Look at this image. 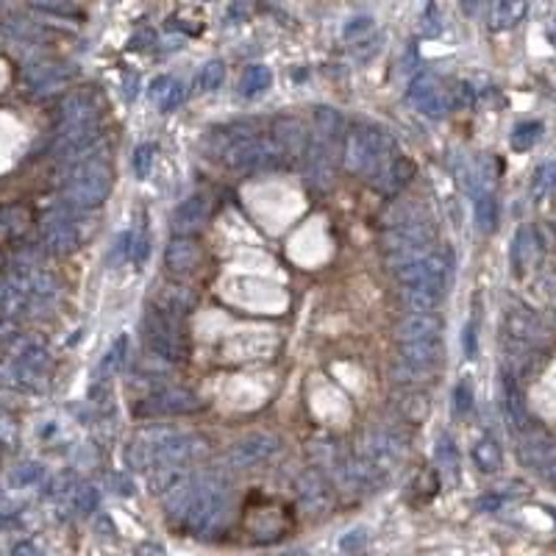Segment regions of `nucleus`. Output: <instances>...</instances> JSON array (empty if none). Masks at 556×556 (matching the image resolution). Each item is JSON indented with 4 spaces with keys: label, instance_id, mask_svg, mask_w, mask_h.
Segmentation results:
<instances>
[{
    "label": "nucleus",
    "instance_id": "obj_1",
    "mask_svg": "<svg viewBox=\"0 0 556 556\" xmlns=\"http://www.w3.org/2000/svg\"><path fill=\"white\" fill-rule=\"evenodd\" d=\"M345 134V120L340 112L320 106L315 109L312 120V134L303 147V175L315 190H328L334 179V159H337V147Z\"/></svg>",
    "mask_w": 556,
    "mask_h": 556
},
{
    "label": "nucleus",
    "instance_id": "obj_2",
    "mask_svg": "<svg viewBox=\"0 0 556 556\" xmlns=\"http://www.w3.org/2000/svg\"><path fill=\"white\" fill-rule=\"evenodd\" d=\"M229 503H232V490L229 478L223 473L212 470L198 476V484L192 493V501L184 512L187 528L198 537H212L229 520Z\"/></svg>",
    "mask_w": 556,
    "mask_h": 556
},
{
    "label": "nucleus",
    "instance_id": "obj_3",
    "mask_svg": "<svg viewBox=\"0 0 556 556\" xmlns=\"http://www.w3.org/2000/svg\"><path fill=\"white\" fill-rule=\"evenodd\" d=\"M237 134L225 139L220 159L232 170H275L287 162L284 147L275 142V137H259L257 131H248V125H237Z\"/></svg>",
    "mask_w": 556,
    "mask_h": 556
},
{
    "label": "nucleus",
    "instance_id": "obj_4",
    "mask_svg": "<svg viewBox=\"0 0 556 556\" xmlns=\"http://www.w3.org/2000/svg\"><path fill=\"white\" fill-rule=\"evenodd\" d=\"M112 181H114V173H112L109 159L95 156L89 150V154H84L81 159H75L70 164V175H67L70 206L81 212L100 206L112 192Z\"/></svg>",
    "mask_w": 556,
    "mask_h": 556
},
{
    "label": "nucleus",
    "instance_id": "obj_5",
    "mask_svg": "<svg viewBox=\"0 0 556 556\" xmlns=\"http://www.w3.org/2000/svg\"><path fill=\"white\" fill-rule=\"evenodd\" d=\"M395 154V142L390 139L387 131L375 129V125L359 122L345 134V145H342V162L350 173L365 175L370 181L390 156Z\"/></svg>",
    "mask_w": 556,
    "mask_h": 556
},
{
    "label": "nucleus",
    "instance_id": "obj_6",
    "mask_svg": "<svg viewBox=\"0 0 556 556\" xmlns=\"http://www.w3.org/2000/svg\"><path fill=\"white\" fill-rule=\"evenodd\" d=\"M442 340H417V342H400V357L392 367L398 384L423 387L442 362Z\"/></svg>",
    "mask_w": 556,
    "mask_h": 556
},
{
    "label": "nucleus",
    "instance_id": "obj_7",
    "mask_svg": "<svg viewBox=\"0 0 556 556\" xmlns=\"http://www.w3.org/2000/svg\"><path fill=\"white\" fill-rule=\"evenodd\" d=\"M142 340L145 348L156 359L164 362H181L187 357V342L181 334V317L167 315L162 309H150L142 320Z\"/></svg>",
    "mask_w": 556,
    "mask_h": 556
},
{
    "label": "nucleus",
    "instance_id": "obj_8",
    "mask_svg": "<svg viewBox=\"0 0 556 556\" xmlns=\"http://www.w3.org/2000/svg\"><path fill=\"white\" fill-rule=\"evenodd\" d=\"M501 340L507 342L510 350L526 353V350H535L545 342V328L528 309L512 307L501 317Z\"/></svg>",
    "mask_w": 556,
    "mask_h": 556
},
{
    "label": "nucleus",
    "instance_id": "obj_9",
    "mask_svg": "<svg viewBox=\"0 0 556 556\" xmlns=\"http://www.w3.org/2000/svg\"><path fill=\"white\" fill-rule=\"evenodd\" d=\"M359 457H365L373 468L390 476L407 457V437L395 432V428H375V432L365 437Z\"/></svg>",
    "mask_w": 556,
    "mask_h": 556
},
{
    "label": "nucleus",
    "instance_id": "obj_10",
    "mask_svg": "<svg viewBox=\"0 0 556 556\" xmlns=\"http://www.w3.org/2000/svg\"><path fill=\"white\" fill-rule=\"evenodd\" d=\"M520 459L528 470H535L543 476L545 482L556 490V440H551L543 432L535 428H526L520 432Z\"/></svg>",
    "mask_w": 556,
    "mask_h": 556
},
{
    "label": "nucleus",
    "instance_id": "obj_11",
    "mask_svg": "<svg viewBox=\"0 0 556 556\" xmlns=\"http://www.w3.org/2000/svg\"><path fill=\"white\" fill-rule=\"evenodd\" d=\"M84 234L79 229V217L70 212H56L42 223V245L54 257H70L81 248Z\"/></svg>",
    "mask_w": 556,
    "mask_h": 556
},
{
    "label": "nucleus",
    "instance_id": "obj_12",
    "mask_svg": "<svg viewBox=\"0 0 556 556\" xmlns=\"http://www.w3.org/2000/svg\"><path fill=\"white\" fill-rule=\"evenodd\" d=\"M100 139V122L97 120H81V122H62L54 142L56 159L75 162L97 145Z\"/></svg>",
    "mask_w": 556,
    "mask_h": 556
},
{
    "label": "nucleus",
    "instance_id": "obj_13",
    "mask_svg": "<svg viewBox=\"0 0 556 556\" xmlns=\"http://www.w3.org/2000/svg\"><path fill=\"white\" fill-rule=\"evenodd\" d=\"M278 451H282V440L265 432H257V434L237 440L229 451V457H225V462L234 470H250V468L267 465Z\"/></svg>",
    "mask_w": 556,
    "mask_h": 556
},
{
    "label": "nucleus",
    "instance_id": "obj_14",
    "mask_svg": "<svg viewBox=\"0 0 556 556\" xmlns=\"http://www.w3.org/2000/svg\"><path fill=\"white\" fill-rule=\"evenodd\" d=\"M395 275L400 287L403 284H437V287H448L451 278V262L440 250H428L425 257L412 259L407 265L395 267Z\"/></svg>",
    "mask_w": 556,
    "mask_h": 556
},
{
    "label": "nucleus",
    "instance_id": "obj_15",
    "mask_svg": "<svg viewBox=\"0 0 556 556\" xmlns=\"http://www.w3.org/2000/svg\"><path fill=\"white\" fill-rule=\"evenodd\" d=\"M198 407H200V400L195 398V392H190L184 387H162L156 392H150L139 403V415H147V417H173V415L195 412Z\"/></svg>",
    "mask_w": 556,
    "mask_h": 556
},
{
    "label": "nucleus",
    "instance_id": "obj_16",
    "mask_svg": "<svg viewBox=\"0 0 556 556\" xmlns=\"http://www.w3.org/2000/svg\"><path fill=\"white\" fill-rule=\"evenodd\" d=\"M206 453V440L198 434H179L170 432L154 451V468L156 465H190Z\"/></svg>",
    "mask_w": 556,
    "mask_h": 556
},
{
    "label": "nucleus",
    "instance_id": "obj_17",
    "mask_svg": "<svg viewBox=\"0 0 556 556\" xmlns=\"http://www.w3.org/2000/svg\"><path fill=\"white\" fill-rule=\"evenodd\" d=\"M295 490H298V498H300V507L312 512V515H323L334 507V490H332V482L320 473V470H303L295 482Z\"/></svg>",
    "mask_w": 556,
    "mask_h": 556
},
{
    "label": "nucleus",
    "instance_id": "obj_18",
    "mask_svg": "<svg viewBox=\"0 0 556 556\" xmlns=\"http://www.w3.org/2000/svg\"><path fill=\"white\" fill-rule=\"evenodd\" d=\"M409 100L415 104V109L423 112L425 117H442L451 109L448 89L428 72L417 75V79L409 84Z\"/></svg>",
    "mask_w": 556,
    "mask_h": 556
},
{
    "label": "nucleus",
    "instance_id": "obj_19",
    "mask_svg": "<svg viewBox=\"0 0 556 556\" xmlns=\"http://www.w3.org/2000/svg\"><path fill=\"white\" fill-rule=\"evenodd\" d=\"M209 217H212V200L206 195H190L184 204L175 206L170 229H173V234L195 237L198 232L206 229Z\"/></svg>",
    "mask_w": 556,
    "mask_h": 556
},
{
    "label": "nucleus",
    "instance_id": "obj_20",
    "mask_svg": "<svg viewBox=\"0 0 556 556\" xmlns=\"http://www.w3.org/2000/svg\"><path fill=\"white\" fill-rule=\"evenodd\" d=\"M398 342L434 340L442 334V320L434 312H407L398 320Z\"/></svg>",
    "mask_w": 556,
    "mask_h": 556
},
{
    "label": "nucleus",
    "instance_id": "obj_21",
    "mask_svg": "<svg viewBox=\"0 0 556 556\" xmlns=\"http://www.w3.org/2000/svg\"><path fill=\"white\" fill-rule=\"evenodd\" d=\"M200 262V248L192 237H181L175 234V240H170L167 250H164V267L170 275H187L198 267Z\"/></svg>",
    "mask_w": 556,
    "mask_h": 556
},
{
    "label": "nucleus",
    "instance_id": "obj_22",
    "mask_svg": "<svg viewBox=\"0 0 556 556\" xmlns=\"http://www.w3.org/2000/svg\"><path fill=\"white\" fill-rule=\"evenodd\" d=\"M412 175H415V167L409 164V159H403L400 154H392L382 167H378V173L373 175L370 181L382 192L395 195V192H400L403 187L412 181Z\"/></svg>",
    "mask_w": 556,
    "mask_h": 556
},
{
    "label": "nucleus",
    "instance_id": "obj_23",
    "mask_svg": "<svg viewBox=\"0 0 556 556\" xmlns=\"http://www.w3.org/2000/svg\"><path fill=\"white\" fill-rule=\"evenodd\" d=\"M528 14V0H490L487 6V25L490 31H512L526 20Z\"/></svg>",
    "mask_w": 556,
    "mask_h": 556
},
{
    "label": "nucleus",
    "instance_id": "obj_24",
    "mask_svg": "<svg viewBox=\"0 0 556 556\" xmlns=\"http://www.w3.org/2000/svg\"><path fill=\"white\" fill-rule=\"evenodd\" d=\"M445 292L448 287H437V284H403L400 303L407 312H434L442 303Z\"/></svg>",
    "mask_w": 556,
    "mask_h": 556
},
{
    "label": "nucleus",
    "instance_id": "obj_25",
    "mask_svg": "<svg viewBox=\"0 0 556 556\" xmlns=\"http://www.w3.org/2000/svg\"><path fill=\"white\" fill-rule=\"evenodd\" d=\"M154 307L162 309V312H167V315L184 317L195 307V292L190 287H181V284L159 287V292L154 295Z\"/></svg>",
    "mask_w": 556,
    "mask_h": 556
},
{
    "label": "nucleus",
    "instance_id": "obj_26",
    "mask_svg": "<svg viewBox=\"0 0 556 556\" xmlns=\"http://www.w3.org/2000/svg\"><path fill=\"white\" fill-rule=\"evenodd\" d=\"M307 131H303V122L295 120V117H284L278 120L275 125V142L284 147L287 156H300L303 147H307Z\"/></svg>",
    "mask_w": 556,
    "mask_h": 556
},
{
    "label": "nucleus",
    "instance_id": "obj_27",
    "mask_svg": "<svg viewBox=\"0 0 556 556\" xmlns=\"http://www.w3.org/2000/svg\"><path fill=\"white\" fill-rule=\"evenodd\" d=\"M395 409L403 420H409V423H423L428 417V398L423 395L420 387H407V390H400L395 395Z\"/></svg>",
    "mask_w": 556,
    "mask_h": 556
},
{
    "label": "nucleus",
    "instance_id": "obj_28",
    "mask_svg": "<svg viewBox=\"0 0 556 556\" xmlns=\"http://www.w3.org/2000/svg\"><path fill=\"white\" fill-rule=\"evenodd\" d=\"M67 81V72L59 67V64H31L29 70H25V84H29L34 92H50L56 89Z\"/></svg>",
    "mask_w": 556,
    "mask_h": 556
},
{
    "label": "nucleus",
    "instance_id": "obj_29",
    "mask_svg": "<svg viewBox=\"0 0 556 556\" xmlns=\"http://www.w3.org/2000/svg\"><path fill=\"white\" fill-rule=\"evenodd\" d=\"M510 257H512V267H515L518 275L532 267V262L537 257V240H535V232L528 229V225H520V229H518Z\"/></svg>",
    "mask_w": 556,
    "mask_h": 556
},
{
    "label": "nucleus",
    "instance_id": "obj_30",
    "mask_svg": "<svg viewBox=\"0 0 556 556\" xmlns=\"http://www.w3.org/2000/svg\"><path fill=\"white\" fill-rule=\"evenodd\" d=\"M498 200L493 195V190H482L476 192V229L482 234H493L498 229Z\"/></svg>",
    "mask_w": 556,
    "mask_h": 556
},
{
    "label": "nucleus",
    "instance_id": "obj_31",
    "mask_svg": "<svg viewBox=\"0 0 556 556\" xmlns=\"http://www.w3.org/2000/svg\"><path fill=\"white\" fill-rule=\"evenodd\" d=\"M473 462L482 473H498L503 465V451L495 437H482L473 445Z\"/></svg>",
    "mask_w": 556,
    "mask_h": 556
},
{
    "label": "nucleus",
    "instance_id": "obj_32",
    "mask_svg": "<svg viewBox=\"0 0 556 556\" xmlns=\"http://www.w3.org/2000/svg\"><path fill=\"white\" fill-rule=\"evenodd\" d=\"M270 84H273V72H270V67L254 64V67H248V70H245L242 84H240V92H242L245 97H257V95L267 92Z\"/></svg>",
    "mask_w": 556,
    "mask_h": 556
},
{
    "label": "nucleus",
    "instance_id": "obj_33",
    "mask_svg": "<svg viewBox=\"0 0 556 556\" xmlns=\"http://www.w3.org/2000/svg\"><path fill=\"white\" fill-rule=\"evenodd\" d=\"M556 187V162H545L535 170L532 175V187H528V195H532L535 204H543V200L551 195V190Z\"/></svg>",
    "mask_w": 556,
    "mask_h": 556
},
{
    "label": "nucleus",
    "instance_id": "obj_34",
    "mask_svg": "<svg viewBox=\"0 0 556 556\" xmlns=\"http://www.w3.org/2000/svg\"><path fill=\"white\" fill-rule=\"evenodd\" d=\"M223 81H225V67H223V62H209V64L200 67V72H198L195 92H200V95L215 92V89L223 87Z\"/></svg>",
    "mask_w": 556,
    "mask_h": 556
},
{
    "label": "nucleus",
    "instance_id": "obj_35",
    "mask_svg": "<svg viewBox=\"0 0 556 556\" xmlns=\"http://www.w3.org/2000/svg\"><path fill=\"white\" fill-rule=\"evenodd\" d=\"M507 415L512 420V425L518 428V432H526V428H532V420H528V412L523 407V398L518 392V387L507 378Z\"/></svg>",
    "mask_w": 556,
    "mask_h": 556
},
{
    "label": "nucleus",
    "instance_id": "obj_36",
    "mask_svg": "<svg viewBox=\"0 0 556 556\" xmlns=\"http://www.w3.org/2000/svg\"><path fill=\"white\" fill-rule=\"evenodd\" d=\"M540 137H543V122L528 120V122H520L518 129L512 131L510 142H512L515 150H528V147H535L540 142Z\"/></svg>",
    "mask_w": 556,
    "mask_h": 556
},
{
    "label": "nucleus",
    "instance_id": "obj_37",
    "mask_svg": "<svg viewBox=\"0 0 556 556\" xmlns=\"http://www.w3.org/2000/svg\"><path fill=\"white\" fill-rule=\"evenodd\" d=\"M125 353H129V340H125V337L114 340V345L109 348V353L104 357V362H100V375H104V378H112L114 373H120V367L125 365Z\"/></svg>",
    "mask_w": 556,
    "mask_h": 556
},
{
    "label": "nucleus",
    "instance_id": "obj_38",
    "mask_svg": "<svg viewBox=\"0 0 556 556\" xmlns=\"http://www.w3.org/2000/svg\"><path fill=\"white\" fill-rule=\"evenodd\" d=\"M25 225H29V212H25L22 206H6V209H0V232L20 234V232H25Z\"/></svg>",
    "mask_w": 556,
    "mask_h": 556
},
{
    "label": "nucleus",
    "instance_id": "obj_39",
    "mask_svg": "<svg viewBox=\"0 0 556 556\" xmlns=\"http://www.w3.org/2000/svg\"><path fill=\"white\" fill-rule=\"evenodd\" d=\"M437 465L442 470H448L451 476H459V451H457V445H453L451 437H442L437 442Z\"/></svg>",
    "mask_w": 556,
    "mask_h": 556
},
{
    "label": "nucleus",
    "instance_id": "obj_40",
    "mask_svg": "<svg viewBox=\"0 0 556 556\" xmlns=\"http://www.w3.org/2000/svg\"><path fill=\"white\" fill-rule=\"evenodd\" d=\"M45 478V468L37 465V462H29V465H20L14 473H12V482L17 487H37Z\"/></svg>",
    "mask_w": 556,
    "mask_h": 556
},
{
    "label": "nucleus",
    "instance_id": "obj_41",
    "mask_svg": "<svg viewBox=\"0 0 556 556\" xmlns=\"http://www.w3.org/2000/svg\"><path fill=\"white\" fill-rule=\"evenodd\" d=\"M154 154H156V147L150 145V142H145V145H139L134 150V175H137L139 181L147 179L150 167H154Z\"/></svg>",
    "mask_w": 556,
    "mask_h": 556
},
{
    "label": "nucleus",
    "instance_id": "obj_42",
    "mask_svg": "<svg viewBox=\"0 0 556 556\" xmlns=\"http://www.w3.org/2000/svg\"><path fill=\"white\" fill-rule=\"evenodd\" d=\"M31 6L47 12V14H59V17H75L79 9H75L72 0H29Z\"/></svg>",
    "mask_w": 556,
    "mask_h": 556
},
{
    "label": "nucleus",
    "instance_id": "obj_43",
    "mask_svg": "<svg viewBox=\"0 0 556 556\" xmlns=\"http://www.w3.org/2000/svg\"><path fill=\"white\" fill-rule=\"evenodd\" d=\"M75 510L81 515H92L97 510V490L95 487H75Z\"/></svg>",
    "mask_w": 556,
    "mask_h": 556
},
{
    "label": "nucleus",
    "instance_id": "obj_44",
    "mask_svg": "<svg viewBox=\"0 0 556 556\" xmlns=\"http://www.w3.org/2000/svg\"><path fill=\"white\" fill-rule=\"evenodd\" d=\"M367 545V528H350V532H345L342 535V540H340V551H345V553H357V551H362Z\"/></svg>",
    "mask_w": 556,
    "mask_h": 556
},
{
    "label": "nucleus",
    "instance_id": "obj_45",
    "mask_svg": "<svg viewBox=\"0 0 556 556\" xmlns=\"http://www.w3.org/2000/svg\"><path fill=\"white\" fill-rule=\"evenodd\" d=\"M187 100V87L184 84H179V81H173L170 87H167V92H164V97H162V112H173V109H179L181 104Z\"/></svg>",
    "mask_w": 556,
    "mask_h": 556
},
{
    "label": "nucleus",
    "instance_id": "obj_46",
    "mask_svg": "<svg viewBox=\"0 0 556 556\" xmlns=\"http://www.w3.org/2000/svg\"><path fill=\"white\" fill-rule=\"evenodd\" d=\"M17 437H20V432H17L14 417H12L9 412L0 409V445H4V448H12V445L17 442Z\"/></svg>",
    "mask_w": 556,
    "mask_h": 556
},
{
    "label": "nucleus",
    "instance_id": "obj_47",
    "mask_svg": "<svg viewBox=\"0 0 556 556\" xmlns=\"http://www.w3.org/2000/svg\"><path fill=\"white\" fill-rule=\"evenodd\" d=\"M370 31H373V20L370 17H353L342 29V37L345 39H359V37H367Z\"/></svg>",
    "mask_w": 556,
    "mask_h": 556
},
{
    "label": "nucleus",
    "instance_id": "obj_48",
    "mask_svg": "<svg viewBox=\"0 0 556 556\" xmlns=\"http://www.w3.org/2000/svg\"><path fill=\"white\" fill-rule=\"evenodd\" d=\"M453 398H457V412L459 415H468L470 407H473V387H470V382H459L457 384V392H453Z\"/></svg>",
    "mask_w": 556,
    "mask_h": 556
},
{
    "label": "nucleus",
    "instance_id": "obj_49",
    "mask_svg": "<svg viewBox=\"0 0 556 556\" xmlns=\"http://www.w3.org/2000/svg\"><path fill=\"white\" fill-rule=\"evenodd\" d=\"M147 257H150V237H147V234L134 237V240H131V259H134L137 265H142Z\"/></svg>",
    "mask_w": 556,
    "mask_h": 556
},
{
    "label": "nucleus",
    "instance_id": "obj_50",
    "mask_svg": "<svg viewBox=\"0 0 556 556\" xmlns=\"http://www.w3.org/2000/svg\"><path fill=\"white\" fill-rule=\"evenodd\" d=\"M440 12L434 9V6H428V12H425V17H423V34L425 37H437L440 34Z\"/></svg>",
    "mask_w": 556,
    "mask_h": 556
},
{
    "label": "nucleus",
    "instance_id": "obj_51",
    "mask_svg": "<svg viewBox=\"0 0 556 556\" xmlns=\"http://www.w3.org/2000/svg\"><path fill=\"white\" fill-rule=\"evenodd\" d=\"M173 84V79H167V75H162V79H156L154 84H150V97H162V92H167V87Z\"/></svg>",
    "mask_w": 556,
    "mask_h": 556
},
{
    "label": "nucleus",
    "instance_id": "obj_52",
    "mask_svg": "<svg viewBox=\"0 0 556 556\" xmlns=\"http://www.w3.org/2000/svg\"><path fill=\"white\" fill-rule=\"evenodd\" d=\"M465 350H468V357H473L476 353V325L473 323L465 328Z\"/></svg>",
    "mask_w": 556,
    "mask_h": 556
},
{
    "label": "nucleus",
    "instance_id": "obj_53",
    "mask_svg": "<svg viewBox=\"0 0 556 556\" xmlns=\"http://www.w3.org/2000/svg\"><path fill=\"white\" fill-rule=\"evenodd\" d=\"M501 507V498H484L478 501V510H498Z\"/></svg>",
    "mask_w": 556,
    "mask_h": 556
},
{
    "label": "nucleus",
    "instance_id": "obj_54",
    "mask_svg": "<svg viewBox=\"0 0 556 556\" xmlns=\"http://www.w3.org/2000/svg\"><path fill=\"white\" fill-rule=\"evenodd\" d=\"M39 548L37 545H31V543H20V545H14V553H37Z\"/></svg>",
    "mask_w": 556,
    "mask_h": 556
},
{
    "label": "nucleus",
    "instance_id": "obj_55",
    "mask_svg": "<svg viewBox=\"0 0 556 556\" xmlns=\"http://www.w3.org/2000/svg\"><path fill=\"white\" fill-rule=\"evenodd\" d=\"M553 42H556V25H553Z\"/></svg>",
    "mask_w": 556,
    "mask_h": 556
},
{
    "label": "nucleus",
    "instance_id": "obj_56",
    "mask_svg": "<svg viewBox=\"0 0 556 556\" xmlns=\"http://www.w3.org/2000/svg\"><path fill=\"white\" fill-rule=\"evenodd\" d=\"M0 457H4V445H0Z\"/></svg>",
    "mask_w": 556,
    "mask_h": 556
}]
</instances>
